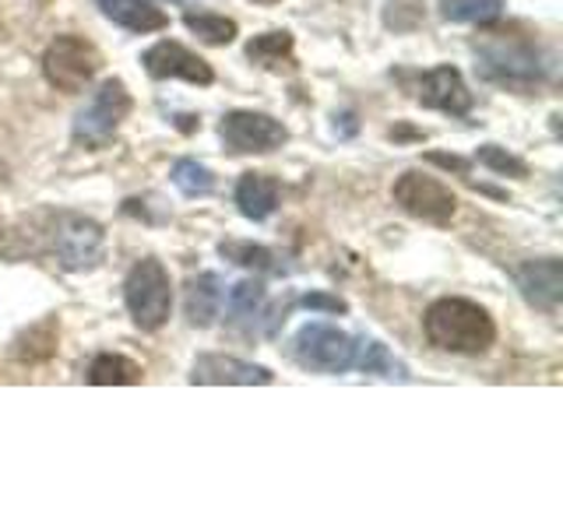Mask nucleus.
I'll use <instances>...</instances> for the list:
<instances>
[{
    "label": "nucleus",
    "mask_w": 563,
    "mask_h": 527,
    "mask_svg": "<svg viewBox=\"0 0 563 527\" xmlns=\"http://www.w3.org/2000/svg\"><path fill=\"white\" fill-rule=\"evenodd\" d=\"M289 53H292V35L289 32H264L251 46H246V57H251L254 64H261V67H272V70H278L282 64H286Z\"/></svg>",
    "instance_id": "obj_20"
},
{
    "label": "nucleus",
    "mask_w": 563,
    "mask_h": 527,
    "mask_svg": "<svg viewBox=\"0 0 563 527\" xmlns=\"http://www.w3.org/2000/svg\"><path fill=\"white\" fill-rule=\"evenodd\" d=\"M422 0H387V25L395 32H409L422 22Z\"/></svg>",
    "instance_id": "obj_26"
},
{
    "label": "nucleus",
    "mask_w": 563,
    "mask_h": 527,
    "mask_svg": "<svg viewBox=\"0 0 563 527\" xmlns=\"http://www.w3.org/2000/svg\"><path fill=\"white\" fill-rule=\"evenodd\" d=\"M363 373H377V377H401L405 380V369L391 359V351H387L380 341H360L356 345V362Z\"/></svg>",
    "instance_id": "obj_23"
},
{
    "label": "nucleus",
    "mask_w": 563,
    "mask_h": 527,
    "mask_svg": "<svg viewBox=\"0 0 563 527\" xmlns=\"http://www.w3.org/2000/svg\"><path fill=\"white\" fill-rule=\"evenodd\" d=\"M88 383L96 386H128L141 383V366L128 356H113V351H102L88 366Z\"/></svg>",
    "instance_id": "obj_17"
},
{
    "label": "nucleus",
    "mask_w": 563,
    "mask_h": 527,
    "mask_svg": "<svg viewBox=\"0 0 563 527\" xmlns=\"http://www.w3.org/2000/svg\"><path fill=\"white\" fill-rule=\"evenodd\" d=\"M515 281L521 295L528 299L532 306L553 313L563 299V268L556 257H542V260H528L515 271Z\"/></svg>",
    "instance_id": "obj_12"
},
{
    "label": "nucleus",
    "mask_w": 563,
    "mask_h": 527,
    "mask_svg": "<svg viewBox=\"0 0 563 527\" xmlns=\"http://www.w3.org/2000/svg\"><path fill=\"white\" fill-rule=\"evenodd\" d=\"M49 246H53V254H57L60 268L92 271L102 264L106 233H102V225L92 218L75 215V211H60V215L53 218V228H49Z\"/></svg>",
    "instance_id": "obj_4"
},
{
    "label": "nucleus",
    "mask_w": 563,
    "mask_h": 527,
    "mask_svg": "<svg viewBox=\"0 0 563 527\" xmlns=\"http://www.w3.org/2000/svg\"><path fill=\"white\" fill-rule=\"evenodd\" d=\"M261 303H264V285L254 278H246L240 285L229 289V316H233V321H251L261 310Z\"/></svg>",
    "instance_id": "obj_24"
},
{
    "label": "nucleus",
    "mask_w": 563,
    "mask_h": 527,
    "mask_svg": "<svg viewBox=\"0 0 563 527\" xmlns=\"http://www.w3.org/2000/svg\"><path fill=\"white\" fill-rule=\"evenodd\" d=\"M96 4L113 25L128 32H158L169 25V14L155 8L152 0H96Z\"/></svg>",
    "instance_id": "obj_15"
},
{
    "label": "nucleus",
    "mask_w": 563,
    "mask_h": 527,
    "mask_svg": "<svg viewBox=\"0 0 563 527\" xmlns=\"http://www.w3.org/2000/svg\"><path fill=\"white\" fill-rule=\"evenodd\" d=\"M141 64H145V70L152 78L166 81V78H184L190 85H211L216 81V75H211V67L198 57V53H190L187 46L180 43H155L152 49H145V57H141Z\"/></svg>",
    "instance_id": "obj_9"
},
{
    "label": "nucleus",
    "mask_w": 563,
    "mask_h": 527,
    "mask_svg": "<svg viewBox=\"0 0 563 527\" xmlns=\"http://www.w3.org/2000/svg\"><path fill=\"white\" fill-rule=\"evenodd\" d=\"M222 145L236 155H264V152H275L289 141V131L268 113H225L222 116Z\"/></svg>",
    "instance_id": "obj_8"
},
{
    "label": "nucleus",
    "mask_w": 563,
    "mask_h": 527,
    "mask_svg": "<svg viewBox=\"0 0 563 527\" xmlns=\"http://www.w3.org/2000/svg\"><path fill=\"white\" fill-rule=\"evenodd\" d=\"M254 4H275V0H254Z\"/></svg>",
    "instance_id": "obj_29"
},
{
    "label": "nucleus",
    "mask_w": 563,
    "mask_h": 527,
    "mask_svg": "<svg viewBox=\"0 0 563 527\" xmlns=\"http://www.w3.org/2000/svg\"><path fill=\"white\" fill-rule=\"evenodd\" d=\"M123 303H128L131 321L141 330H158L169 321V310H173L169 271L152 257L137 260L128 281H123Z\"/></svg>",
    "instance_id": "obj_2"
},
{
    "label": "nucleus",
    "mask_w": 563,
    "mask_h": 527,
    "mask_svg": "<svg viewBox=\"0 0 563 527\" xmlns=\"http://www.w3.org/2000/svg\"><path fill=\"white\" fill-rule=\"evenodd\" d=\"M278 198H282L278 180H272V176H264V172H243V180L236 183V208H240V215L251 222H264L268 215H275Z\"/></svg>",
    "instance_id": "obj_14"
},
{
    "label": "nucleus",
    "mask_w": 563,
    "mask_h": 527,
    "mask_svg": "<svg viewBox=\"0 0 563 527\" xmlns=\"http://www.w3.org/2000/svg\"><path fill=\"white\" fill-rule=\"evenodd\" d=\"M440 11H444L448 22L457 25H486L493 18H500L504 0H440Z\"/></svg>",
    "instance_id": "obj_19"
},
{
    "label": "nucleus",
    "mask_w": 563,
    "mask_h": 527,
    "mask_svg": "<svg viewBox=\"0 0 563 527\" xmlns=\"http://www.w3.org/2000/svg\"><path fill=\"white\" fill-rule=\"evenodd\" d=\"M184 25L205 40L208 46H225L236 40V22L225 14H211V11H187L184 14Z\"/></svg>",
    "instance_id": "obj_18"
},
{
    "label": "nucleus",
    "mask_w": 563,
    "mask_h": 527,
    "mask_svg": "<svg viewBox=\"0 0 563 527\" xmlns=\"http://www.w3.org/2000/svg\"><path fill=\"white\" fill-rule=\"evenodd\" d=\"M395 204L405 211V215L422 218L430 225H451L454 211H457L454 193L440 180H433V176H422V172H401L398 176Z\"/></svg>",
    "instance_id": "obj_7"
},
{
    "label": "nucleus",
    "mask_w": 563,
    "mask_h": 527,
    "mask_svg": "<svg viewBox=\"0 0 563 527\" xmlns=\"http://www.w3.org/2000/svg\"><path fill=\"white\" fill-rule=\"evenodd\" d=\"M272 380H275L272 369L233 359V356H198V362H194V369H190V383H205V386H219V383L264 386Z\"/></svg>",
    "instance_id": "obj_13"
},
{
    "label": "nucleus",
    "mask_w": 563,
    "mask_h": 527,
    "mask_svg": "<svg viewBox=\"0 0 563 527\" xmlns=\"http://www.w3.org/2000/svg\"><path fill=\"white\" fill-rule=\"evenodd\" d=\"M475 158H479L486 169L500 172V176H515V180H525V176H528V166L521 162V158H515V155L497 148V145H483L479 152H475Z\"/></svg>",
    "instance_id": "obj_25"
},
{
    "label": "nucleus",
    "mask_w": 563,
    "mask_h": 527,
    "mask_svg": "<svg viewBox=\"0 0 563 527\" xmlns=\"http://www.w3.org/2000/svg\"><path fill=\"white\" fill-rule=\"evenodd\" d=\"M483 70L493 81H504V85H532L542 75L539 49L532 43L486 46L483 49Z\"/></svg>",
    "instance_id": "obj_10"
},
{
    "label": "nucleus",
    "mask_w": 563,
    "mask_h": 527,
    "mask_svg": "<svg viewBox=\"0 0 563 527\" xmlns=\"http://www.w3.org/2000/svg\"><path fill=\"white\" fill-rule=\"evenodd\" d=\"M422 327H427V338L440 351H454V356H479L493 341H497V327H493V316L472 303V299H437V303L422 316Z\"/></svg>",
    "instance_id": "obj_1"
},
{
    "label": "nucleus",
    "mask_w": 563,
    "mask_h": 527,
    "mask_svg": "<svg viewBox=\"0 0 563 527\" xmlns=\"http://www.w3.org/2000/svg\"><path fill=\"white\" fill-rule=\"evenodd\" d=\"M292 356L299 366L317 369V373H345L356 362V341L331 324H307L296 334Z\"/></svg>",
    "instance_id": "obj_6"
},
{
    "label": "nucleus",
    "mask_w": 563,
    "mask_h": 527,
    "mask_svg": "<svg viewBox=\"0 0 563 527\" xmlns=\"http://www.w3.org/2000/svg\"><path fill=\"white\" fill-rule=\"evenodd\" d=\"M219 303H222V289H219V278H216V274H198V278H190L184 306H187V321H190L194 327L216 324Z\"/></svg>",
    "instance_id": "obj_16"
},
{
    "label": "nucleus",
    "mask_w": 563,
    "mask_h": 527,
    "mask_svg": "<svg viewBox=\"0 0 563 527\" xmlns=\"http://www.w3.org/2000/svg\"><path fill=\"white\" fill-rule=\"evenodd\" d=\"M219 254L225 260L240 264V268H251V271H278V260L268 246H257V243H246V239H233V243H222Z\"/></svg>",
    "instance_id": "obj_21"
},
{
    "label": "nucleus",
    "mask_w": 563,
    "mask_h": 527,
    "mask_svg": "<svg viewBox=\"0 0 563 527\" xmlns=\"http://www.w3.org/2000/svg\"><path fill=\"white\" fill-rule=\"evenodd\" d=\"M131 113V92L120 78H110L99 85V92L88 99V105L75 120V141L85 148H106L120 131V123Z\"/></svg>",
    "instance_id": "obj_3"
},
{
    "label": "nucleus",
    "mask_w": 563,
    "mask_h": 527,
    "mask_svg": "<svg viewBox=\"0 0 563 527\" xmlns=\"http://www.w3.org/2000/svg\"><path fill=\"white\" fill-rule=\"evenodd\" d=\"M307 310H328V313H345V303L342 299H331V295H307L303 299Z\"/></svg>",
    "instance_id": "obj_27"
},
{
    "label": "nucleus",
    "mask_w": 563,
    "mask_h": 527,
    "mask_svg": "<svg viewBox=\"0 0 563 527\" xmlns=\"http://www.w3.org/2000/svg\"><path fill=\"white\" fill-rule=\"evenodd\" d=\"M173 183L180 193H187V198H205V193L216 190V176H211L208 166L194 162V158H180V162L173 166Z\"/></svg>",
    "instance_id": "obj_22"
},
{
    "label": "nucleus",
    "mask_w": 563,
    "mask_h": 527,
    "mask_svg": "<svg viewBox=\"0 0 563 527\" xmlns=\"http://www.w3.org/2000/svg\"><path fill=\"white\" fill-rule=\"evenodd\" d=\"M430 162L454 169V172H468V162H462V158H454V155H430Z\"/></svg>",
    "instance_id": "obj_28"
},
{
    "label": "nucleus",
    "mask_w": 563,
    "mask_h": 527,
    "mask_svg": "<svg viewBox=\"0 0 563 527\" xmlns=\"http://www.w3.org/2000/svg\"><path fill=\"white\" fill-rule=\"evenodd\" d=\"M419 102L427 110L448 113V116H465L472 110V92L465 78L457 75V67H433L419 78Z\"/></svg>",
    "instance_id": "obj_11"
},
{
    "label": "nucleus",
    "mask_w": 563,
    "mask_h": 527,
    "mask_svg": "<svg viewBox=\"0 0 563 527\" xmlns=\"http://www.w3.org/2000/svg\"><path fill=\"white\" fill-rule=\"evenodd\" d=\"M99 64H102L99 49L88 40H81V35H57V40H53L43 53L46 81L57 88V92H67V96L85 92L88 81L96 78Z\"/></svg>",
    "instance_id": "obj_5"
},
{
    "label": "nucleus",
    "mask_w": 563,
    "mask_h": 527,
    "mask_svg": "<svg viewBox=\"0 0 563 527\" xmlns=\"http://www.w3.org/2000/svg\"><path fill=\"white\" fill-rule=\"evenodd\" d=\"M0 236H4V218H0Z\"/></svg>",
    "instance_id": "obj_30"
}]
</instances>
